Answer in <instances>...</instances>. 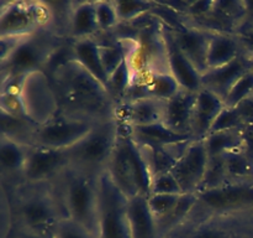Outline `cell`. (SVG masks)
Listing matches in <instances>:
<instances>
[{
	"mask_svg": "<svg viewBox=\"0 0 253 238\" xmlns=\"http://www.w3.org/2000/svg\"><path fill=\"white\" fill-rule=\"evenodd\" d=\"M59 99V109L94 120L115 118L116 104L108 89L74 59L49 72Z\"/></svg>",
	"mask_w": 253,
	"mask_h": 238,
	"instance_id": "cell-1",
	"label": "cell"
},
{
	"mask_svg": "<svg viewBox=\"0 0 253 238\" xmlns=\"http://www.w3.org/2000/svg\"><path fill=\"white\" fill-rule=\"evenodd\" d=\"M7 191L11 203L12 226L53 237L57 225L63 218H68L57 181L20 183Z\"/></svg>",
	"mask_w": 253,
	"mask_h": 238,
	"instance_id": "cell-2",
	"label": "cell"
},
{
	"mask_svg": "<svg viewBox=\"0 0 253 238\" xmlns=\"http://www.w3.org/2000/svg\"><path fill=\"white\" fill-rule=\"evenodd\" d=\"M63 45V37L53 25L26 36L6 59L0 61L1 82H20L31 72L44 71Z\"/></svg>",
	"mask_w": 253,
	"mask_h": 238,
	"instance_id": "cell-3",
	"label": "cell"
},
{
	"mask_svg": "<svg viewBox=\"0 0 253 238\" xmlns=\"http://www.w3.org/2000/svg\"><path fill=\"white\" fill-rule=\"evenodd\" d=\"M98 176L71 165L57 180L68 218L98 235Z\"/></svg>",
	"mask_w": 253,
	"mask_h": 238,
	"instance_id": "cell-4",
	"label": "cell"
},
{
	"mask_svg": "<svg viewBox=\"0 0 253 238\" xmlns=\"http://www.w3.org/2000/svg\"><path fill=\"white\" fill-rule=\"evenodd\" d=\"M120 136V123L116 118L101 120L79 143L67 149L71 165L99 175L106 170L109 160Z\"/></svg>",
	"mask_w": 253,
	"mask_h": 238,
	"instance_id": "cell-5",
	"label": "cell"
},
{
	"mask_svg": "<svg viewBox=\"0 0 253 238\" xmlns=\"http://www.w3.org/2000/svg\"><path fill=\"white\" fill-rule=\"evenodd\" d=\"M127 201L106 171L99 174L96 238H131Z\"/></svg>",
	"mask_w": 253,
	"mask_h": 238,
	"instance_id": "cell-6",
	"label": "cell"
},
{
	"mask_svg": "<svg viewBox=\"0 0 253 238\" xmlns=\"http://www.w3.org/2000/svg\"><path fill=\"white\" fill-rule=\"evenodd\" d=\"M19 99L22 112L36 125H43L59 112V99L46 71H35L20 81Z\"/></svg>",
	"mask_w": 253,
	"mask_h": 238,
	"instance_id": "cell-7",
	"label": "cell"
},
{
	"mask_svg": "<svg viewBox=\"0 0 253 238\" xmlns=\"http://www.w3.org/2000/svg\"><path fill=\"white\" fill-rule=\"evenodd\" d=\"M98 120L77 116L59 109L58 113L43 125H39L32 134L30 146L67 150L82 140Z\"/></svg>",
	"mask_w": 253,
	"mask_h": 238,
	"instance_id": "cell-8",
	"label": "cell"
},
{
	"mask_svg": "<svg viewBox=\"0 0 253 238\" xmlns=\"http://www.w3.org/2000/svg\"><path fill=\"white\" fill-rule=\"evenodd\" d=\"M197 196L192 216H241L253 210V182H229Z\"/></svg>",
	"mask_w": 253,
	"mask_h": 238,
	"instance_id": "cell-9",
	"label": "cell"
},
{
	"mask_svg": "<svg viewBox=\"0 0 253 238\" xmlns=\"http://www.w3.org/2000/svg\"><path fill=\"white\" fill-rule=\"evenodd\" d=\"M53 25V11L43 1H6L0 7V37L30 36Z\"/></svg>",
	"mask_w": 253,
	"mask_h": 238,
	"instance_id": "cell-10",
	"label": "cell"
},
{
	"mask_svg": "<svg viewBox=\"0 0 253 238\" xmlns=\"http://www.w3.org/2000/svg\"><path fill=\"white\" fill-rule=\"evenodd\" d=\"M71 166L68 150L30 146L21 183L53 182Z\"/></svg>",
	"mask_w": 253,
	"mask_h": 238,
	"instance_id": "cell-11",
	"label": "cell"
},
{
	"mask_svg": "<svg viewBox=\"0 0 253 238\" xmlns=\"http://www.w3.org/2000/svg\"><path fill=\"white\" fill-rule=\"evenodd\" d=\"M161 35L165 46L166 66L168 72L174 77L182 89L199 92L203 88L202 73L178 46L172 27L168 22H161Z\"/></svg>",
	"mask_w": 253,
	"mask_h": 238,
	"instance_id": "cell-12",
	"label": "cell"
},
{
	"mask_svg": "<svg viewBox=\"0 0 253 238\" xmlns=\"http://www.w3.org/2000/svg\"><path fill=\"white\" fill-rule=\"evenodd\" d=\"M209 155L204 140H193L170 170L183 193H198L204 180Z\"/></svg>",
	"mask_w": 253,
	"mask_h": 238,
	"instance_id": "cell-13",
	"label": "cell"
},
{
	"mask_svg": "<svg viewBox=\"0 0 253 238\" xmlns=\"http://www.w3.org/2000/svg\"><path fill=\"white\" fill-rule=\"evenodd\" d=\"M239 216H190L172 238H235Z\"/></svg>",
	"mask_w": 253,
	"mask_h": 238,
	"instance_id": "cell-14",
	"label": "cell"
},
{
	"mask_svg": "<svg viewBox=\"0 0 253 238\" xmlns=\"http://www.w3.org/2000/svg\"><path fill=\"white\" fill-rule=\"evenodd\" d=\"M170 27L180 50L184 52L185 56L192 61V63L200 73H205L208 71V49H209L210 40L214 31L195 26V25L185 24L170 25Z\"/></svg>",
	"mask_w": 253,
	"mask_h": 238,
	"instance_id": "cell-15",
	"label": "cell"
},
{
	"mask_svg": "<svg viewBox=\"0 0 253 238\" xmlns=\"http://www.w3.org/2000/svg\"><path fill=\"white\" fill-rule=\"evenodd\" d=\"M166 102L167 101L147 97L133 102L120 103L115 108V118L120 124L128 126L163 123Z\"/></svg>",
	"mask_w": 253,
	"mask_h": 238,
	"instance_id": "cell-16",
	"label": "cell"
},
{
	"mask_svg": "<svg viewBox=\"0 0 253 238\" xmlns=\"http://www.w3.org/2000/svg\"><path fill=\"white\" fill-rule=\"evenodd\" d=\"M253 60L247 55L242 54L230 63L224 64L217 68L208 69L202 74V86L209 91L214 92L221 99L226 98L227 93L235 83L252 69Z\"/></svg>",
	"mask_w": 253,
	"mask_h": 238,
	"instance_id": "cell-17",
	"label": "cell"
},
{
	"mask_svg": "<svg viewBox=\"0 0 253 238\" xmlns=\"http://www.w3.org/2000/svg\"><path fill=\"white\" fill-rule=\"evenodd\" d=\"M29 145L0 135V176L1 185L11 188L22 182Z\"/></svg>",
	"mask_w": 253,
	"mask_h": 238,
	"instance_id": "cell-18",
	"label": "cell"
},
{
	"mask_svg": "<svg viewBox=\"0 0 253 238\" xmlns=\"http://www.w3.org/2000/svg\"><path fill=\"white\" fill-rule=\"evenodd\" d=\"M106 173L110 176L111 181L115 183L116 187L124 193L127 198H132L138 193L137 183H136L135 174H133L132 164L128 155L127 146H126L125 135L120 126V136L118 144L114 149L111 158L106 166Z\"/></svg>",
	"mask_w": 253,
	"mask_h": 238,
	"instance_id": "cell-19",
	"label": "cell"
},
{
	"mask_svg": "<svg viewBox=\"0 0 253 238\" xmlns=\"http://www.w3.org/2000/svg\"><path fill=\"white\" fill-rule=\"evenodd\" d=\"M224 99L214 92L202 88L197 93L192 119V135L195 140H204L220 112L225 108Z\"/></svg>",
	"mask_w": 253,
	"mask_h": 238,
	"instance_id": "cell-20",
	"label": "cell"
},
{
	"mask_svg": "<svg viewBox=\"0 0 253 238\" xmlns=\"http://www.w3.org/2000/svg\"><path fill=\"white\" fill-rule=\"evenodd\" d=\"M197 93L180 89L174 97L166 102L163 123L168 128L175 133L192 135V119Z\"/></svg>",
	"mask_w": 253,
	"mask_h": 238,
	"instance_id": "cell-21",
	"label": "cell"
},
{
	"mask_svg": "<svg viewBox=\"0 0 253 238\" xmlns=\"http://www.w3.org/2000/svg\"><path fill=\"white\" fill-rule=\"evenodd\" d=\"M127 215L131 238H162L146 196L137 195L128 198Z\"/></svg>",
	"mask_w": 253,
	"mask_h": 238,
	"instance_id": "cell-22",
	"label": "cell"
},
{
	"mask_svg": "<svg viewBox=\"0 0 253 238\" xmlns=\"http://www.w3.org/2000/svg\"><path fill=\"white\" fill-rule=\"evenodd\" d=\"M125 125V124H124ZM127 126L131 138L140 146L143 148H157V146H168L174 144L188 143L195 140L192 135H184L173 131L165 123L150 124L141 126Z\"/></svg>",
	"mask_w": 253,
	"mask_h": 238,
	"instance_id": "cell-23",
	"label": "cell"
},
{
	"mask_svg": "<svg viewBox=\"0 0 253 238\" xmlns=\"http://www.w3.org/2000/svg\"><path fill=\"white\" fill-rule=\"evenodd\" d=\"M95 14V1L73 2L67 20V34L73 41L91 39L99 34Z\"/></svg>",
	"mask_w": 253,
	"mask_h": 238,
	"instance_id": "cell-24",
	"label": "cell"
},
{
	"mask_svg": "<svg viewBox=\"0 0 253 238\" xmlns=\"http://www.w3.org/2000/svg\"><path fill=\"white\" fill-rule=\"evenodd\" d=\"M244 54L240 40L236 34L229 32H212L208 49V69L217 68L230 63Z\"/></svg>",
	"mask_w": 253,
	"mask_h": 238,
	"instance_id": "cell-25",
	"label": "cell"
},
{
	"mask_svg": "<svg viewBox=\"0 0 253 238\" xmlns=\"http://www.w3.org/2000/svg\"><path fill=\"white\" fill-rule=\"evenodd\" d=\"M99 46H100V44L94 37L76 40V41H72L71 44L72 56L82 67H84L89 73L93 74L106 88L108 74L105 73L103 64H101Z\"/></svg>",
	"mask_w": 253,
	"mask_h": 238,
	"instance_id": "cell-26",
	"label": "cell"
},
{
	"mask_svg": "<svg viewBox=\"0 0 253 238\" xmlns=\"http://www.w3.org/2000/svg\"><path fill=\"white\" fill-rule=\"evenodd\" d=\"M121 130H123L124 135H125L126 140V146H127L128 155H130L131 164H132L133 174H135L136 183H137L138 193L142 196H148L151 195V185H152V171H151L150 165H148V161L146 159L145 153H143L142 148L131 138V135L128 134L127 126L120 124Z\"/></svg>",
	"mask_w": 253,
	"mask_h": 238,
	"instance_id": "cell-27",
	"label": "cell"
},
{
	"mask_svg": "<svg viewBox=\"0 0 253 238\" xmlns=\"http://www.w3.org/2000/svg\"><path fill=\"white\" fill-rule=\"evenodd\" d=\"M198 206V196L197 193H183L180 196L177 205L172 208L167 216H165L161 220H157L158 228L162 238L168 237L172 235L174 231L182 227L184 223L188 222L192 213Z\"/></svg>",
	"mask_w": 253,
	"mask_h": 238,
	"instance_id": "cell-28",
	"label": "cell"
},
{
	"mask_svg": "<svg viewBox=\"0 0 253 238\" xmlns=\"http://www.w3.org/2000/svg\"><path fill=\"white\" fill-rule=\"evenodd\" d=\"M142 74L147 87L148 97L168 101L180 91V86L174 77L167 69H147L145 72H136Z\"/></svg>",
	"mask_w": 253,
	"mask_h": 238,
	"instance_id": "cell-29",
	"label": "cell"
},
{
	"mask_svg": "<svg viewBox=\"0 0 253 238\" xmlns=\"http://www.w3.org/2000/svg\"><path fill=\"white\" fill-rule=\"evenodd\" d=\"M0 121H1V135L7 136L12 140H16L29 146L32 134L35 133L36 128L39 126L32 123L26 117L11 114L9 112L4 111V109H1V119H0Z\"/></svg>",
	"mask_w": 253,
	"mask_h": 238,
	"instance_id": "cell-30",
	"label": "cell"
},
{
	"mask_svg": "<svg viewBox=\"0 0 253 238\" xmlns=\"http://www.w3.org/2000/svg\"><path fill=\"white\" fill-rule=\"evenodd\" d=\"M204 143L209 158L210 156L225 155L231 151L239 150V149L244 148L242 129L210 133L204 139Z\"/></svg>",
	"mask_w": 253,
	"mask_h": 238,
	"instance_id": "cell-31",
	"label": "cell"
},
{
	"mask_svg": "<svg viewBox=\"0 0 253 238\" xmlns=\"http://www.w3.org/2000/svg\"><path fill=\"white\" fill-rule=\"evenodd\" d=\"M225 159L229 182H253V156L245 148L225 154Z\"/></svg>",
	"mask_w": 253,
	"mask_h": 238,
	"instance_id": "cell-32",
	"label": "cell"
},
{
	"mask_svg": "<svg viewBox=\"0 0 253 238\" xmlns=\"http://www.w3.org/2000/svg\"><path fill=\"white\" fill-rule=\"evenodd\" d=\"M133 77H135V71H133L130 60L126 56L123 63L109 76L108 83H106V89L116 106L123 101L126 91L132 83Z\"/></svg>",
	"mask_w": 253,
	"mask_h": 238,
	"instance_id": "cell-33",
	"label": "cell"
},
{
	"mask_svg": "<svg viewBox=\"0 0 253 238\" xmlns=\"http://www.w3.org/2000/svg\"><path fill=\"white\" fill-rule=\"evenodd\" d=\"M227 182H229V178H227L225 155L210 156L209 161H208L204 180H203L202 186H200L199 192L220 187V186L225 185Z\"/></svg>",
	"mask_w": 253,
	"mask_h": 238,
	"instance_id": "cell-34",
	"label": "cell"
},
{
	"mask_svg": "<svg viewBox=\"0 0 253 238\" xmlns=\"http://www.w3.org/2000/svg\"><path fill=\"white\" fill-rule=\"evenodd\" d=\"M120 22H130L143 14L160 7L157 1L152 0H114Z\"/></svg>",
	"mask_w": 253,
	"mask_h": 238,
	"instance_id": "cell-35",
	"label": "cell"
},
{
	"mask_svg": "<svg viewBox=\"0 0 253 238\" xmlns=\"http://www.w3.org/2000/svg\"><path fill=\"white\" fill-rule=\"evenodd\" d=\"M95 14L100 32L110 31L120 24L114 0H95Z\"/></svg>",
	"mask_w": 253,
	"mask_h": 238,
	"instance_id": "cell-36",
	"label": "cell"
},
{
	"mask_svg": "<svg viewBox=\"0 0 253 238\" xmlns=\"http://www.w3.org/2000/svg\"><path fill=\"white\" fill-rule=\"evenodd\" d=\"M99 55L103 68L108 74V78L119 66L124 62L127 54L123 45H101L99 46Z\"/></svg>",
	"mask_w": 253,
	"mask_h": 238,
	"instance_id": "cell-37",
	"label": "cell"
},
{
	"mask_svg": "<svg viewBox=\"0 0 253 238\" xmlns=\"http://www.w3.org/2000/svg\"><path fill=\"white\" fill-rule=\"evenodd\" d=\"M253 93V69L245 73L236 83L232 86L226 98L224 99L225 106L229 108H235L240 102L244 101Z\"/></svg>",
	"mask_w": 253,
	"mask_h": 238,
	"instance_id": "cell-38",
	"label": "cell"
},
{
	"mask_svg": "<svg viewBox=\"0 0 253 238\" xmlns=\"http://www.w3.org/2000/svg\"><path fill=\"white\" fill-rule=\"evenodd\" d=\"M183 191L172 173H162L153 176L151 195H182Z\"/></svg>",
	"mask_w": 253,
	"mask_h": 238,
	"instance_id": "cell-39",
	"label": "cell"
},
{
	"mask_svg": "<svg viewBox=\"0 0 253 238\" xmlns=\"http://www.w3.org/2000/svg\"><path fill=\"white\" fill-rule=\"evenodd\" d=\"M183 195V193H182ZM182 195H150L147 197L148 206L156 220H161L172 211Z\"/></svg>",
	"mask_w": 253,
	"mask_h": 238,
	"instance_id": "cell-40",
	"label": "cell"
},
{
	"mask_svg": "<svg viewBox=\"0 0 253 238\" xmlns=\"http://www.w3.org/2000/svg\"><path fill=\"white\" fill-rule=\"evenodd\" d=\"M244 126V123H242L241 118H240L239 114H237L236 109L225 107V108L220 112L217 118L215 119L210 133H216V131L224 130H234V129H242Z\"/></svg>",
	"mask_w": 253,
	"mask_h": 238,
	"instance_id": "cell-41",
	"label": "cell"
},
{
	"mask_svg": "<svg viewBox=\"0 0 253 238\" xmlns=\"http://www.w3.org/2000/svg\"><path fill=\"white\" fill-rule=\"evenodd\" d=\"M53 238H95V236L71 218H63L57 225Z\"/></svg>",
	"mask_w": 253,
	"mask_h": 238,
	"instance_id": "cell-42",
	"label": "cell"
},
{
	"mask_svg": "<svg viewBox=\"0 0 253 238\" xmlns=\"http://www.w3.org/2000/svg\"><path fill=\"white\" fill-rule=\"evenodd\" d=\"M215 1L203 0V1H190L187 9V16L194 20H204L212 12Z\"/></svg>",
	"mask_w": 253,
	"mask_h": 238,
	"instance_id": "cell-43",
	"label": "cell"
},
{
	"mask_svg": "<svg viewBox=\"0 0 253 238\" xmlns=\"http://www.w3.org/2000/svg\"><path fill=\"white\" fill-rule=\"evenodd\" d=\"M237 114L241 118L244 125H252L253 124V93L251 96H249L247 98H245L244 101L240 102L236 107Z\"/></svg>",
	"mask_w": 253,
	"mask_h": 238,
	"instance_id": "cell-44",
	"label": "cell"
},
{
	"mask_svg": "<svg viewBox=\"0 0 253 238\" xmlns=\"http://www.w3.org/2000/svg\"><path fill=\"white\" fill-rule=\"evenodd\" d=\"M236 35L244 50V54L253 60V26L242 27Z\"/></svg>",
	"mask_w": 253,
	"mask_h": 238,
	"instance_id": "cell-45",
	"label": "cell"
},
{
	"mask_svg": "<svg viewBox=\"0 0 253 238\" xmlns=\"http://www.w3.org/2000/svg\"><path fill=\"white\" fill-rule=\"evenodd\" d=\"M5 238H53V237L40 235V233L25 230V228L19 227V226H12V228L10 230V232L7 233Z\"/></svg>",
	"mask_w": 253,
	"mask_h": 238,
	"instance_id": "cell-46",
	"label": "cell"
},
{
	"mask_svg": "<svg viewBox=\"0 0 253 238\" xmlns=\"http://www.w3.org/2000/svg\"><path fill=\"white\" fill-rule=\"evenodd\" d=\"M242 135H244L245 150L253 156V124L242 128Z\"/></svg>",
	"mask_w": 253,
	"mask_h": 238,
	"instance_id": "cell-47",
	"label": "cell"
},
{
	"mask_svg": "<svg viewBox=\"0 0 253 238\" xmlns=\"http://www.w3.org/2000/svg\"><path fill=\"white\" fill-rule=\"evenodd\" d=\"M235 238H253V231L247 230L246 225H245L244 220H242V215L239 216L236 232H235Z\"/></svg>",
	"mask_w": 253,
	"mask_h": 238,
	"instance_id": "cell-48",
	"label": "cell"
},
{
	"mask_svg": "<svg viewBox=\"0 0 253 238\" xmlns=\"http://www.w3.org/2000/svg\"><path fill=\"white\" fill-rule=\"evenodd\" d=\"M166 238H172V237H170V236H168V237H166Z\"/></svg>",
	"mask_w": 253,
	"mask_h": 238,
	"instance_id": "cell-49",
	"label": "cell"
},
{
	"mask_svg": "<svg viewBox=\"0 0 253 238\" xmlns=\"http://www.w3.org/2000/svg\"><path fill=\"white\" fill-rule=\"evenodd\" d=\"M252 69H253V64H252Z\"/></svg>",
	"mask_w": 253,
	"mask_h": 238,
	"instance_id": "cell-50",
	"label": "cell"
}]
</instances>
